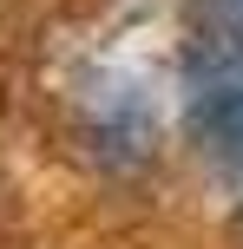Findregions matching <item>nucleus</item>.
<instances>
[{
	"instance_id": "1",
	"label": "nucleus",
	"mask_w": 243,
	"mask_h": 249,
	"mask_svg": "<svg viewBox=\"0 0 243 249\" xmlns=\"http://www.w3.org/2000/svg\"><path fill=\"white\" fill-rule=\"evenodd\" d=\"M184 118H191V138L224 171H243V59L184 66Z\"/></svg>"
},
{
	"instance_id": "2",
	"label": "nucleus",
	"mask_w": 243,
	"mask_h": 249,
	"mask_svg": "<svg viewBox=\"0 0 243 249\" xmlns=\"http://www.w3.org/2000/svg\"><path fill=\"white\" fill-rule=\"evenodd\" d=\"M79 131H86L92 158L112 164V171H131V164L151 158V138H158V118L151 105L138 99V86H99L86 99V118H79Z\"/></svg>"
},
{
	"instance_id": "3",
	"label": "nucleus",
	"mask_w": 243,
	"mask_h": 249,
	"mask_svg": "<svg viewBox=\"0 0 243 249\" xmlns=\"http://www.w3.org/2000/svg\"><path fill=\"white\" fill-rule=\"evenodd\" d=\"M191 59H243V0H191Z\"/></svg>"
}]
</instances>
